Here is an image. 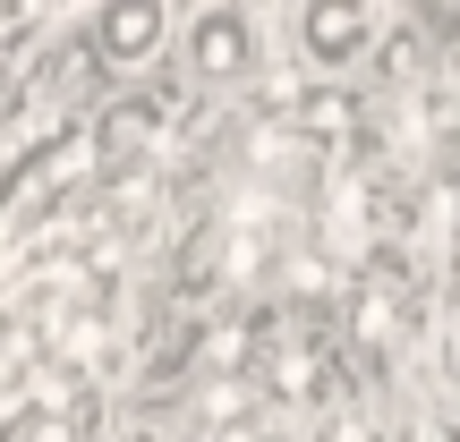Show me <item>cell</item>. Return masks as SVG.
<instances>
[{
	"label": "cell",
	"mask_w": 460,
	"mask_h": 442,
	"mask_svg": "<svg viewBox=\"0 0 460 442\" xmlns=\"http://www.w3.org/2000/svg\"><path fill=\"white\" fill-rule=\"evenodd\" d=\"M9 442H77V426H68L60 400H34V409H17V434Z\"/></svg>",
	"instance_id": "52a82bcc"
},
{
	"label": "cell",
	"mask_w": 460,
	"mask_h": 442,
	"mask_svg": "<svg viewBox=\"0 0 460 442\" xmlns=\"http://www.w3.org/2000/svg\"><path fill=\"white\" fill-rule=\"evenodd\" d=\"M290 119H298V136H307V145H332L341 128H358V111H349V94H332V85H307V94L290 102Z\"/></svg>",
	"instance_id": "5b68a950"
},
{
	"label": "cell",
	"mask_w": 460,
	"mask_h": 442,
	"mask_svg": "<svg viewBox=\"0 0 460 442\" xmlns=\"http://www.w3.org/2000/svg\"><path fill=\"white\" fill-rule=\"evenodd\" d=\"M43 26H51V9H34V0H0V68H9V51L34 43Z\"/></svg>",
	"instance_id": "ba28073f"
},
{
	"label": "cell",
	"mask_w": 460,
	"mask_h": 442,
	"mask_svg": "<svg viewBox=\"0 0 460 442\" xmlns=\"http://www.w3.org/2000/svg\"><path fill=\"white\" fill-rule=\"evenodd\" d=\"M358 341H367V349L393 341V298H384V290H367V298H358Z\"/></svg>",
	"instance_id": "9c48e42d"
},
{
	"label": "cell",
	"mask_w": 460,
	"mask_h": 442,
	"mask_svg": "<svg viewBox=\"0 0 460 442\" xmlns=\"http://www.w3.org/2000/svg\"><path fill=\"white\" fill-rule=\"evenodd\" d=\"M281 290H290V298H298V307H324V298H332V290H341V264H332V256H324V247H298V256H290V264H281Z\"/></svg>",
	"instance_id": "8992f818"
},
{
	"label": "cell",
	"mask_w": 460,
	"mask_h": 442,
	"mask_svg": "<svg viewBox=\"0 0 460 442\" xmlns=\"http://www.w3.org/2000/svg\"><path fill=\"white\" fill-rule=\"evenodd\" d=\"M188 77H205V85H239V77H256L264 68V51H273V26H264L247 0H222V9H197L188 17Z\"/></svg>",
	"instance_id": "6da1fadb"
},
{
	"label": "cell",
	"mask_w": 460,
	"mask_h": 442,
	"mask_svg": "<svg viewBox=\"0 0 460 442\" xmlns=\"http://www.w3.org/2000/svg\"><path fill=\"white\" fill-rule=\"evenodd\" d=\"M264 392L281 400V409H341V366H332V341H281L273 358H264Z\"/></svg>",
	"instance_id": "7a4b0ae2"
},
{
	"label": "cell",
	"mask_w": 460,
	"mask_h": 442,
	"mask_svg": "<svg viewBox=\"0 0 460 442\" xmlns=\"http://www.w3.org/2000/svg\"><path fill=\"white\" fill-rule=\"evenodd\" d=\"M239 358H247V332H239V324H222L214 341H205V366H214V375H230Z\"/></svg>",
	"instance_id": "30bf717a"
},
{
	"label": "cell",
	"mask_w": 460,
	"mask_h": 442,
	"mask_svg": "<svg viewBox=\"0 0 460 442\" xmlns=\"http://www.w3.org/2000/svg\"><path fill=\"white\" fill-rule=\"evenodd\" d=\"M376 34H384V9H349V0H341V9H332V0H315V9L298 17V43H307L315 68H349Z\"/></svg>",
	"instance_id": "3957f363"
},
{
	"label": "cell",
	"mask_w": 460,
	"mask_h": 442,
	"mask_svg": "<svg viewBox=\"0 0 460 442\" xmlns=\"http://www.w3.org/2000/svg\"><path fill=\"white\" fill-rule=\"evenodd\" d=\"M324 442H376V417H367V409H332V434Z\"/></svg>",
	"instance_id": "8fae6325"
},
{
	"label": "cell",
	"mask_w": 460,
	"mask_h": 442,
	"mask_svg": "<svg viewBox=\"0 0 460 442\" xmlns=\"http://www.w3.org/2000/svg\"><path fill=\"white\" fill-rule=\"evenodd\" d=\"M214 442H281V434H264L256 417H239V426H214Z\"/></svg>",
	"instance_id": "7c38bea8"
},
{
	"label": "cell",
	"mask_w": 460,
	"mask_h": 442,
	"mask_svg": "<svg viewBox=\"0 0 460 442\" xmlns=\"http://www.w3.org/2000/svg\"><path fill=\"white\" fill-rule=\"evenodd\" d=\"M154 43H163V9H154V0H119V9L102 17V60L111 68H137Z\"/></svg>",
	"instance_id": "277c9868"
}]
</instances>
